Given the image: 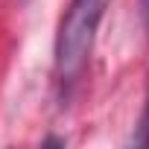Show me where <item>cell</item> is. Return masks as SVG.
<instances>
[{"mask_svg": "<svg viewBox=\"0 0 149 149\" xmlns=\"http://www.w3.org/2000/svg\"><path fill=\"white\" fill-rule=\"evenodd\" d=\"M108 3L111 0H70L56 35V76L61 85L76 82V76L85 70Z\"/></svg>", "mask_w": 149, "mask_h": 149, "instance_id": "6da1fadb", "label": "cell"}, {"mask_svg": "<svg viewBox=\"0 0 149 149\" xmlns=\"http://www.w3.org/2000/svg\"><path fill=\"white\" fill-rule=\"evenodd\" d=\"M132 146H140V149H146L149 146V85H146V102H143V114H140V120H137V126H134V132H132V140H129Z\"/></svg>", "mask_w": 149, "mask_h": 149, "instance_id": "7a4b0ae2", "label": "cell"}, {"mask_svg": "<svg viewBox=\"0 0 149 149\" xmlns=\"http://www.w3.org/2000/svg\"><path fill=\"white\" fill-rule=\"evenodd\" d=\"M140 6H143V15H146V24H149V0H140Z\"/></svg>", "mask_w": 149, "mask_h": 149, "instance_id": "3957f363", "label": "cell"}]
</instances>
